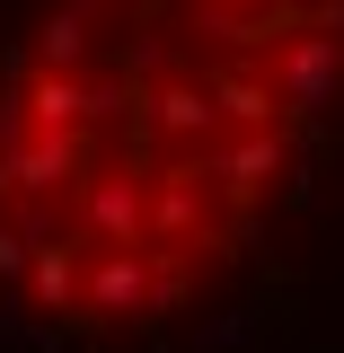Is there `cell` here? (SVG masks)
I'll return each instance as SVG.
<instances>
[{
    "label": "cell",
    "instance_id": "6da1fadb",
    "mask_svg": "<svg viewBox=\"0 0 344 353\" xmlns=\"http://www.w3.org/2000/svg\"><path fill=\"white\" fill-rule=\"evenodd\" d=\"M336 132L344 0H36L0 53V327H185L274 248Z\"/></svg>",
    "mask_w": 344,
    "mask_h": 353
}]
</instances>
